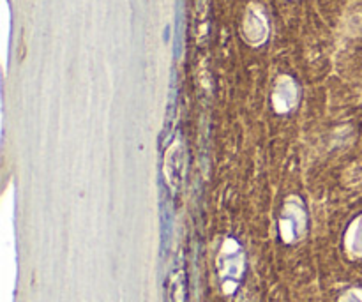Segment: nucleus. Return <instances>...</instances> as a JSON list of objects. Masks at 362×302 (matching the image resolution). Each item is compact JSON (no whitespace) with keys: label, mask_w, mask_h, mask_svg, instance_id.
Segmentation results:
<instances>
[{"label":"nucleus","mask_w":362,"mask_h":302,"mask_svg":"<svg viewBox=\"0 0 362 302\" xmlns=\"http://www.w3.org/2000/svg\"><path fill=\"white\" fill-rule=\"evenodd\" d=\"M245 34H247V37H249L251 41H253L254 45H258L260 41H263V37H265L267 30H265V21H263V18L258 14V12H249V16H247V20H245Z\"/></svg>","instance_id":"obj_5"},{"label":"nucleus","mask_w":362,"mask_h":302,"mask_svg":"<svg viewBox=\"0 0 362 302\" xmlns=\"http://www.w3.org/2000/svg\"><path fill=\"white\" fill-rule=\"evenodd\" d=\"M182 175H184V152L181 143H175L166 156V177L173 185H179Z\"/></svg>","instance_id":"obj_2"},{"label":"nucleus","mask_w":362,"mask_h":302,"mask_svg":"<svg viewBox=\"0 0 362 302\" xmlns=\"http://www.w3.org/2000/svg\"><path fill=\"white\" fill-rule=\"evenodd\" d=\"M304 226V210L299 200H292L286 201L285 205V218L281 219V234L286 239H292L297 235V228Z\"/></svg>","instance_id":"obj_1"},{"label":"nucleus","mask_w":362,"mask_h":302,"mask_svg":"<svg viewBox=\"0 0 362 302\" xmlns=\"http://www.w3.org/2000/svg\"><path fill=\"white\" fill-rule=\"evenodd\" d=\"M297 103V90H295L294 83L288 80H283L279 83L278 90L274 94V105L278 108V112H288L292 110Z\"/></svg>","instance_id":"obj_3"},{"label":"nucleus","mask_w":362,"mask_h":302,"mask_svg":"<svg viewBox=\"0 0 362 302\" xmlns=\"http://www.w3.org/2000/svg\"><path fill=\"white\" fill-rule=\"evenodd\" d=\"M223 258H226V263H221L223 278H239L242 272V253L239 251V246H235L234 253H230V241L223 247Z\"/></svg>","instance_id":"obj_4"}]
</instances>
